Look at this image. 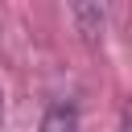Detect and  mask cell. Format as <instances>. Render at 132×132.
Returning a JSON list of instances; mask_svg holds the SVG:
<instances>
[{"instance_id":"obj_1","label":"cell","mask_w":132,"mask_h":132,"mask_svg":"<svg viewBox=\"0 0 132 132\" xmlns=\"http://www.w3.org/2000/svg\"><path fill=\"white\" fill-rule=\"evenodd\" d=\"M37 132H78V107L66 103V99H62V103H50Z\"/></svg>"},{"instance_id":"obj_2","label":"cell","mask_w":132,"mask_h":132,"mask_svg":"<svg viewBox=\"0 0 132 132\" xmlns=\"http://www.w3.org/2000/svg\"><path fill=\"white\" fill-rule=\"evenodd\" d=\"M74 21H78V33L87 41H95L103 33V25H107V8L103 4H74Z\"/></svg>"},{"instance_id":"obj_3","label":"cell","mask_w":132,"mask_h":132,"mask_svg":"<svg viewBox=\"0 0 132 132\" xmlns=\"http://www.w3.org/2000/svg\"><path fill=\"white\" fill-rule=\"evenodd\" d=\"M0 128H4V91H0Z\"/></svg>"}]
</instances>
